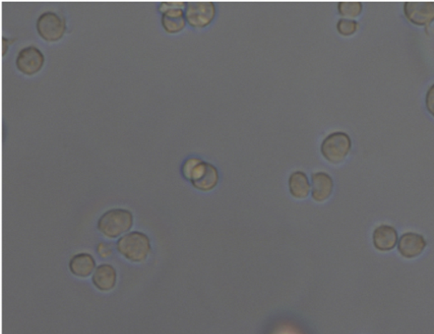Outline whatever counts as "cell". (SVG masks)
Instances as JSON below:
<instances>
[{"mask_svg": "<svg viewBox=\"0 0 434 334\" xmlns=\"http://www.w3.org/2000/svg\"><path fill=\"white\" fill-rule=\"evenodd\" d=\"M404 12L411 24L427 26L434 21V2H407Z\"/></svg>", "mask_w": 434, "mask_h": 334, "instance_id": "cell-8", "label": "cell"}, {"mask_svg": "<svg viewBox=\"0 0 434 334\" xmlns=\"http://www.w3.org/2000/svg\"><path fill=\"white\" fill-rule=\"evenodd\" d=\"M311 197L317 203L326 202L332 195L334 180L328 173L319 172L311 175Z\"/></svg>", "mask_w": 434, "mask_h": 334, "instance_id": "cell-12", "label": "cell"}, {"mask_svg": "<svg viewBox=\"0 0 434 334\" xmlns=\"http://www.w3.org/2000/svg\"><path fill=\"white\" fill-rule=\"evenodd\" d=\"M161 25L168 33H178L186 28L187 21L183 9H173L161 15Z\"/></svg>", "mask_w": 434, "mask_h": 334, "instance_id": "cell-14", "label": "cell"}, {"mask_svg": "<svg viewBox=\"0 0 434 334\" xmlns=\"http://www.w3.org/2000/svg\"><path fill=\"white\" fill-rule=\"evenodd\" d=\"M427 247L426 239L422 234L417 233H405L401 235L398 242V251L405 259H414L422 255Z\"/></svg>", "mask_w": 434, "mask_h": 334, "instance_id": "cell-9", "label": "cell"}, {"mask_svg": "<svg viewBox=\"0 0 434 334\" xmlns=\"http://www.w3.org/2000/svg\"><path fill=\"white\" fill-rule=\"evenodd\" d=\"M92 283L98 291L108 293L113 291L118 283V271L110 264H101L96 267L92 275Z\"/></svg>", "mask_w": 434, "mask_h": 334, "instance_id": "cell-10", "label": "cell"}, {"mask_svg": "<svg viewBox=\"0 0 434 334\" xmlns=\"http://www.w3.org/2000/svg\"><path fill=\"white\" fill-rule=\"evenodd\" d=\"M397 231L393 226L381 225L375 229L373 234V243L376 249L381 252L393 251L397 246Z\"/></svg>", "mask_w": 434, "mask_h": 334, "instance_id": "cell-13", "label": "cell"}, {"mask_svg": "<svg viewBox=\"0 0 434 334\" xmlns=\"http://www.w3.org/2000/svg\"><path fill=\"white\" fill-rule=\"evenodd\" d=\"M71 273L78 278H88L95 273L96 261L91 254L82 252L71 256L68 263Z\"/></svg>", "mask_w": 434, "mask_h": 334, "instance_id": "cell-11", "label": "cell"}, {"mask_svg": "<svg viewBox=\"0 0 434 334\" xmlns=\"http://www.w3.org/2000/svg\"><path fill=\"white\" fill-rule=\"evenodd\" d=\"M358 28H359V24L355 20L342 18V19L339 20L337 24L338 33L343 37H350V36L355 34Z\"/></svg>", "mask_w": 434, "mask_h": 334, "instance_id": "cell-17", "label": "cell"}, {"mask_svg": "<svg viewBox=\"0 0 434 334\" xmlns=\"http://www.w3.org/2000/svg\"><path fill=\"white\" fill-rule=\"evenodd\" d=\"M426 107L428 113L434 118V84L429 88L426 95Z\"/></svg>", "mask_w": 434, "mask_h": 334, "instance_id": "cell-19", "label": "cell"}, {"mask_svg": "<svg viewBox=\"0 0 434 334\" xmlns=\"http://www.w3.org/2000/svg\"><path fill=\"white\" fill-rule=\"evenodd\" d=\"M362 10H363V4L360 2H339L338 4L339 14L344 19H354L361 14Z\"/></svg>", "mask_w": 434, "mask_h": 334, "instance_id": "cell-16", "label": "cell"}, {"mask_svg": "<svg viewBox=\"0 0 434 334\" xmlns=\"http://www.w3.org/2000/svg\"><path fill=\"white\" fill-rule=\"evenodd\" d=\"M185 12L187 24L195 29H203L216 18L217 7L213 2H187Z\"/></svg>", "mask_w": 434, "mask_h": 334, "instance_id": "cell-6", "label": "cell"}, {"mask_svg": "<svg viewBox=\"0 0 434 334\" xmlns=\"http://www.w3.org/2000/svg\"><path fill=\"white\" fill-rule=\"evenodd\" d=\"M134 224L133 214L124 208H113L98 218L97 229L104 237L116 239L129 233Z\"/></svg>", "mask_w": 434, "mask_h": 334, "instance_id": "cell-2", "label": "cell"}, {"mask_svg": "<svg viewBox=\"0 0 434 334\" xmlns=\"http://www.w3.org/2000/svg\"><path fill=\"white\" fill-rule=\"evenodd\" d=\"M97 253L98 256L102 258H107L113 253V249H111L110 244L106 243H100L97 246Z\"/></svg>", "mask_w": 434, "mask_h": 334, "instance_id": "cell-20", "label": "cell"}, {"mask_svg": "<svg viewBox=\"0 0 434 334\" xmlns=\"http://www.w3.org/2000/svg\"><path fill=\"white\" fill-rule=\"evenodd\" d=\"M352 148L351 137L344 132H334L326 136L321 145V153L329 162L342 163Z\"/></svg>", "mask_w": 434, "mask_h": 334, "instance_id": "cell-4", "label": "cell"}, {"mask_svg": "<svg viewBox=\"0 0 434 334\" xmlns=\"http://www.w3.org/2000/svg\"><path fill=\"white\" fill-rule=\"evenodd\" d=\"M16 68L21 73L32 75L41 71L44 64V56L35 46H29L18 53L16 61Z\"/></svg>", "mask_w": 434, "mask_h": 334, "instance_id": "cell-7", "label": "cell"}, {"mask_svg": "<svg viewBox=\"0 0 434 334\" xmlns=\"http://www.w3.org/2000/svg\"><path fill=\"white\" fill-rule=\"evenodd\" d=\"M186 4L185 2H162L159 4L158 11L162 15L164 12L173 10V9H183V10H185Z\"/></svg>", "mask_w": 434, "mask_h": 334, "instance_id": "cell-18", "label": "cell"}, {"mask_svg": "<svg viewBox=\"0 0 434 334\" xmlns=\"http://www.w3.org/2000/svg\"><path fill=\"white\" fill-rule=\"evenodd\" d=\"M40 37L46 42L59 41L66 31L65 18L53 11H46L40 15L36 24Z\"/></svg>", "mask_w": 434, "mask_h": 334, "instance_id": "cell-5", "label": "cell"}, {"mask_svg": "<svg viewBox=\"0 0 434 334\" xmlns=\"http://www.w3.org/2000/svg\"><path fill=\"white\" fill-rule=\"evenodd\" d=\"M16 39L13 38H3V56L6 55V51H8V48L10 44L14 43Z\"/></svg>", "mask_w": 434, "mask_h": 334, "instance_id": "cell-21", "label": "cell"}, {"mask_svg": "<svg viewBox=\"0 0 434 334\" xmlns=\"http://www.w3.org/2000/svg\"><path fill=\"white\" fill-rule=\"evenodd\" d=\"M289 188L291 195L298 199H306L311 191V185L305 172L296 171L290 175Z\"/></svg>", "mask_w": 434, "mask_h": 334, "instance_id": "cell-15", "label": "cell"}, {"mask_svg": "<svg viewBox=\"0 0 434 334\" xmlns=\"http://www.w3.org/2000/svg\"><path fill=\"white\" fill-rule=\"evenodd\" d=\"M116 251L132 263H143L151 253L149 236L140 231H129L120 237L115 244Z\"/></svg>", "mask_w": 434, "mask_h": 334, "instance_id": "cell-3", "label": "cell"}, {"mask_svg": "<svg viewBox=\"0 0 434 334\" xmlns=\"http://www.w3.org/2000/svg\"><path fill=\"white\" fill-rule=\"evenodd\" d=\"M181 172L185 179L190 182L195 189L203 192L212 191L218 184L219 172L217 167L200 158L187 159L182 164Z\"/></svg>", "mask_w": 434, "mask_h": 334, "instance_id": "cell-1", "label": "cell"}]
</instances>
